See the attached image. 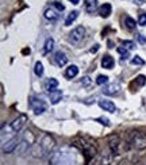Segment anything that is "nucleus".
I'll return each instance as SVG.
<instances>
[{
	"label": "nucleus",
	"mask_w": 146,
	"mask_h": 165,
	"mask_svg": "<svg viewBox=\"0 0 146 165\" xmlns=\"http://www.w3.org/2000/svg\"><path fill=\"white\" fill-rule=\"evenodd\" d=\"M73 145H76L77 147H80L85 154V160H87V164L94 160L97 154V149H96V145H95V141L89 139L88 137H79L77 139L73 141Z\"/></svg>",
	"instance_id": "f257e3e1"
},
{
	"label": "nucleus",
	"mask_w": 146,
	"mask_h": 165,
	"mask_svg": "<svg viewBox=\"0 0 146 165\" xmlns=\"http://www.w3.org/2000/svg\"><path fill=\"white\" fill-rule=\"evenodd\" d=\"M30 107H31V110L34 111L35 115H41L46 111L47 104L42 99H39V97L32 96V97H30Z\"/></svg>",
	"instance_id": "f03ea898"
},
{
	"label": "nucleus",
	"mask_w": 146,
	"mask_h": 165,
	"mask_svg": "<svg viewBox=\"0 0 146 165\" xmlns=\"http://www.w3.org/2000/svg\"><path fill=\"white\" fill-rule=\"evenodd\" d=\"M85 34V29L84 26H77L76 29H73L69 34V42L72 45H79L83 41Z\"/></svg>",
	"instance_id": "7ed1b4c3"
},
{
	"label": "nucleus",
	"mask_w": 146,
	"mask_h": 165,
	"mask_svg": "<svg viewBox=\"0 0 146 165\" xmlns=\"http://www.w3.org/2000/svg\"><path fill=\"white\" fill-rule=\"evenodd\" d=\"M41 147L42 150L45 152V154H49L52 153V150L56 147V141H54V138H53L52 136H49V134H45L44 137H42L41 139Z\"/></svg>",
	"instance_id": "20e7f679"
},
{
	"label": "nucleus",
	"mask_w": 146,
	"mask_h": 165,
	"mask_svg": "<svg viewBox=\"0 0 146 165\" xmlns=\"http://www.w3.org/2000/svg\"><path fill=\"white\" fill-rule=\"evenodd\" d=\"M130 142H131L133 146H134L135 149H138V150L146 149V136H143V134L139 133V131H135V133L133 134Z\"/></svg>",
	"instance_id": "39448f33"
},
{
	"label": "nucleus",
	"mask_w": 146,
	"mask_h": 165,
	"mask_svg": "<svg viewBox=\"0 0 146 165\" xmlns=\"http://www.w3.org/2000/svg\"><path fill=\"white\" fill-rule=\"evenodd\" d=\"M120 145H122V141H120V137L118 134H112V136L108 137V149L114 153V156L119 154Z\"/></svg>",
	"instance_id": "423d86ee"
},
{
	"label": "nucleus",
	"mask_w": 146,
	"mask_h": 165,
	"mask_svg": "<svg viewBox=\"0 0 146 165\" xmlns=\"http://www.w3.org/2000/svg\"><path fill=\"white\" fill-rule=\"evenodd\" d=\"M19 144H21V139L18 138V137H14V138H11L7 144L3 145L1 150H3L4 154H10V153H12V152L16 150L18 146H19Z\"/></svg>",
	"instance_id": "0eeeda50"
},
{
	"label": "nucleus",
	"mask_w": 146,
	"mask_h": 165,
	"mask_svg": "<svg viewBox=\"0 0 146 165\" xmlns=\"http://www.w3.org/2000/svg\"><path fill=\"white\" fill-rule=\"evenodd\" d=\"M102 92L104 95H107V96H115V95H118L120 92L119 82H111V84H105V85L103 87Z\"/></svg>",
	"instance_id": "6e6552de"
},
{
	"label": "nucleus",
	"mask_w": 146,
	"mask_h": 165,
	"mask_svg": "<svg viewBox=\"0 0 146 165\" xmlns=\"http://www.w3.org/2000/svg\"><path fill=\"white\" fill-rule=\"evenodd\" d=\"M26 122H27V116L24 114H22V115H19L18 118H15L14 121L11 122V126H10V127H11V130L14 131V133H18V131H19V130L26 124Z\"/></svg>",
	"instance_id": "1a4fd4ad"
},
{
	"label": "nucleus",
	"mask_w": 146,
	"mask_h": 165,
	"mask_svg": "<svg viewBox=\"0 0 146 165\" xmlns=\"http://www.w3.org/2000/svg\"><path fill=\"white\" fill-rule=\"evenodd\" d=\"M54 61H56V64L58 65L60 68H62V66H65V65L68 64V57L66 54L64 53V52H57L56 54H54Z\"/></svg>",
	"instance_id": "9d476101"
},
{
	"label": "nucleus",
	"mask_w": 146,
	"mask_h": 165,
	"mask_svg": "<svg viewBox=\"0 0 146 165\" xmlns=\"http://www.w3.org/2000/svg\"><path fill=\"white\" fill-rule=\"evenodd\" d=\"M62 96H64V94H62V91H60V89H56V91L50 92V94H49L50 103H52V104L60 103V102L62 100Z\"/></svg>",
	"instance_id": "9b49d317"
},
{
	"label": "nucleus",
	"mask_w": 146,
	"mask_h": 165,
	"mask_svg": "<svg viewBox=\"0 0 146 165\" xmlns=\"http://www.w3.org/2000/svg\"><path fill=\"white\" fill-rule=\"evenodd\" d=\"M99 106L102 107L104 111H108V112L117 111V106H115V103H112L111 100H99Z\"/></svg>",
	"instance_id": "f8f14e48"
},
{
	"label": "nucleus",
	"mask_w": 146,
	"mask_h": 165,
	"mask_svg": "<svg viewBox=\"0 0 146 165\" xmlns=\"http://www.w3.org/2000/svg\"><path fill=\"white\" fill-rule=\"evenodd\" d=\"M57 87H58V80L54 79V77H50V79L45 82V89H46L49 94L53 91H56Z\"/></svg>",
	"instance_id": "ddd939ff"
},
{
	"label": "nucleus",
	"mask_w": 146,
	"mask_h": 165,
	"mask_svg": "<svg viewBox=\"0 0 146 165\" xmlns=\"http://www.w3.org/2000/svg\"><path fill=\"white\" fill-rule=\"evenodd\" d=\"M100 160V165H111L112 160H114V153L110 150V153H103L99 157Z\"/></svg>",
	"instance_id": "4468645a"
},
{
	"label": "nucleus",
	"mask_w": 146,
	"mask_h": 165,
	"mask_svg": "<svg viewBox=\"0 0 146 165\" xmlns=\"http://www.w3.org/2000/svg\"><path fill=\"white\" fill-rule=\"evenodd\" d=\"M111 11H112V7L110 3H104L103 6L99 7V14L102 18H108L111 15Z\"/></svg>",
	"instance_id": "2eb2a0df"
},
{
	"label": "nucleus",
	"mask_w": 146,
	"mask_h": 165,
	"mask_svg": "<svg viewBox=\"0 0 146 165\" xmlns=\"http://www.w3.org/2000/svg\"><path fill=\"white\" fill-rule=\"evenodd\" d=\"M114 64H115V61H114V58H112L110 54H105V56L102 58V66L104 69H112Z\"/></svg>",
	"instance_id": "dca6fc26"
},
{
	"label": "nucleus",
	"mask_w": 146,
	"mask_h": 165,
	"mask_svg": "<svg viewBox=\"0 0 146 165\" xmlns=\"http://www.w3.org/2000/svg\"><path fill=\"white\" fill-rule=\"evenodd\" d=\"M77 74H79V68H77L76 65H69L66 68V71H65V76H66L68 79H73V77H76Z\"/></svg>",
	"instance_id": "f3484780"
},
{
	"label": "nucleus",
	"mask_w": 146,
	"mask_h": 165,
	"mask_svg": "<svg viewBox=\"0 0 146 165\" xmlns=\"http://www.w3.org/2000/svg\"><path fill=\"white\" fill-rule=\"evenodd\" d=\"M58 16L60 15L57 14V11H54L53 8H47L46 11H45V18L50 22H56L57 19H58Z\"/></svg>",
	"instance_id": "a211bd4d"
},
{
	"label": "nucleus",
	"mask_w": 146,
	"mask_h": 165,
	"mask_svg": "<svg viewBox=\"0 0 146 165\" xmlns=\"http://www.w3.org/2000/svg\"><path fill=\"white\" fill-rule=\"evenodd\" d=\"M85 1V11L94 12L97 8V0H84Z\"/></svg>",
	"instance_id": "6ab92c4d"
},
{
	"label": "nucleus",
	"mask_w": 146,
	"mask_h": 165,
	"mask_svg": "<svg viewBox=\"0 0 146 165\" xmlns=\"http://www.w3.org/2000/svg\"><path fill=\"white\" fill-rule=\"evenodd\" d=\"M77 16H79V11H72L66 16V19H65V26H70V24L77 19Z\"/></svg>",
	"instance_id": "aec40b11"
},
{
	"label": "nucleus",
	"mask_w": 146,
	"mask_h": 165,
	"mask_svg": "<svg viewBox=\"0 0 146 165\" xmlns=\"http://www.w3.org/2000/svg\"><path fill=\"white\" fill-rule=\"evenodd\" d=\"M30 146H31V145H30L29 142H26L24 139H22V141H21V144H19V146H18V149H16V150H18V153H19V154H24L27 150H29V147H30Z\"/></svg>",
	"instance_id": "412c9836"
},
{
	"label": "nucleus",
	"mask_w": 146,
	"mask_h": 165,
	"mask_svg": "<svg viewBox=\"0 0 146 165\" xmlns=\"http://www.w3.org/2000/svg\"><path fill=\"white\" fill-rule=\"evenodd\" d=\"M125 26L127 27L129 30H134L135 27H137V22H135L131 16L127 15V16H125Z\"/></svg>",
	"instance_id": "4be33fe9"
},
{
	"label": "nucleus",
	"mask_w": 146,
	"mask_h": 165,
	"mask_svg": "<svg viewBox=\"0 0 146 165\" xmlns=\"http://www.w3.org/2000/svg\"><path fill=\"white\" fill-rule=\"evenodd\" d=\"M22 139H24L26 142H29L30 145H32L35 142V137H34V134H32L30 130H26V131H24V133H23V138H22Z\"/></svg>",
	"instance_id": "5701e85b"
},
{
	"label": "nucleus",
	"mask_w": 146,
	"mask_h": 165,
	"mask_svg": "<svg viewBox=\"0 0 146 165\" xmlns=\"http://www.w3.org/2000/svg\"><path fill=\"white\" fill-rule=\"evenodd\" d=\"M54 49V39L53 38H47L45 42V53H50V52Z\"/></svg>",
	"instance_id": "b1692460"
},
{
	"label": "nucleus",
	"mask_w": 146,
	"mask_h": 165,
	"mask_svg": "<svg viewBox=\"0 0 146 165\" xmlns=\"http://www.w3.org/2000/svg\"><path fill=\"white\" fill-rule=\"evenodd\" d=\"M34 72H35V74L38 77H41L42 74H44V65H42V62L41 61H38V62H35V68H34Z\"/></svg>",
	"instance_id": "393cba45"
},
{
	"label": "nucleus",
	"mask_w": 146,
	"mask_h": 165,
	"mask_svg": "<svg viewBox=\"0 0 146 165\" xmlns=\"http://www.w3.org/2000/svg\"><path fill=\"white\" fill-rule=\"evenodd\" d=\"M96 84L97 85H105V84H108V76H105V74H100V76H97Z\"/></svg>",
	"instance_id": "a878e982"
},
{
	"label": "nucleus",
	"mask_w": 146,
	"mask_h": 165,
	"mask_svg": "<svg viewBox=\"0 0 146 165\" xmlns=\"http://www.w3.org/2000/svg\"><path fill=\"white\" fill-rule=\"evenodd\" d=\"M117 50H118V53H119V54H122L123 58H127V57H129V50H127L125 46H119Z\"/></svg>",
	"instance_id": "bb28decb"
},
{
	"label": "nucleus",
	"mask_w": 146,
	"mask_h": 165,
	"mask_svg": "<svg viewBox=\"0 0 146 165\" xmlns=\"http://www.w3.org/2000/svg\"><path fill=\"white\" fill-rule=\"evenodd\" d=\"M131 64L133 65H145V61H143L139 56H135L131 58Z\"/></svg>",
	"instance_id": "cd10ccee"
},
{
	"label": "nucleus",
	"mask_w": 146,
	"mask_h": 165,
	"mask_svg": "<svg viewBox=\"0 0 146 165\" xmlns=\"http://www.w3.org/2000/svg\"><path fill=\"white\" fill-rule=\"evenodd\" d=\"M138 24H141V26H146V14L145 12L139 14V16H138Z\"/></svg>",
	"instance_id": "c85d7f7f"
},
{
	"label": "nucleus",
	"mask_w": 146,
	"mask_h": 165,
	"mask_svg": "<svg viewBox=\"0 0 146 165\" xmlns=\"http://www.w3.org/2000/svg\"><path fill=\"white\" fill-rule=\"evenodd\" d=\"M53 7H54L58 12H61V11H64V10H65V6L62 3H60V1H53Z\"/></svg>",
	"instance_id": "c756f323"
},
{
	"label": "nucleus",
	"mask_w": 146,
	"mask_h": 165,
	"mask_svg": "<svg viewBox=\"0 0 146 165\" xmlns=\"http://www.w3.org/2000/svg\"><path fill=\"white\" fill-rule=\"evenodd\" d=\"M135 82H137L139 87H142V85H145V82H146V77L143 76V74H139V76L137 77V80H135Z\"/></svg>",
	"instance_id": "7c9ffc66"
},
{
	"label": "nucleus",
	"mask_w": 146,
	"mask_h": 165,
	"mask_svg": "<svg viewBox=\"0 0 146 165\" xmlns=\"http://www.w3.org/2000/svg\"><path fill=\"white\" fill-rule=\"evenodd\" d=\"M123 46H125L127 50H133V49L135 47V43H134V42H131V41H125V42H123Z\"/></svg>",
	"instance_id": "2f4dec72"
},
{
	"label": "nucleus",
	"mask_w": 146,
	"mask_h": 165,
	"mask_svg": "<svg viewBox=\"0 0 146 165\" xmlns=\"http://www.w3.org/2000/svg\"><path fill=\"white\" fill-rule=\"evenodd\" d=\"M80 82H81V85H83V87H88V85L91 84V77H88V76L83 77L81 81H80Z\"/></svg>",
	"instance_id": "473e14b6"
},
{
	"label": "nucleus",
	"mask_w": 146,
	"mask_h": 165,
	"mask_svg": "<svg viewBox=\"0 0 146 165\" xmlns=\"http://www.w3.org/2000/svg\"><path fill=\"white\" fill-rule=\"evenodd\" d=\"M96 122H99V123L104 124V126H110V121H108L107 118H104V116H100V118H97Z\"/></svg>",
	"instance_id": "72a5a7b5"
},
{
	"label": "nucleus",
	"mask_w": 146,
	"mask_h": 165,
	"mask_svg": "<svg viewBox=\"0 0 146 165\" xmlns=\"http://www.w3.org/2000/svg\"><path fill=\"white\" fill-rule=\"evenodd\" d=\"M137 39H138V42H139L141 45H145L146 43V37L142 35V34H137Z\"/></svg>",
	"instance_id": "f704fd0d"
},
{
	"label": "nucleus",
	"mask_w": 146,
	"mask_h": 165,
	"mask_svg": "<svg viewBox=\"0 0 146 165\" xmlns=\"http://www.w3.org/2000/svg\"><path fill=\"white\" fill-rule=\"evenodd\" d=\"M97 50H99V45H95V47H92V49H91V53H96Z\"/></svg>",
	"instance_id": "c9c22d12"
},
{
	"label": "nucleus",
	"mask_w": 146,
	"mask_h": 165,
	"mask_svg": "<svg viewBox=\"0 0 146 165\" xmlns=\"http://www.w3.org/2000/svg\"><path fill=\"white\" fill-rule=\"evenodd\" d=\"M134 4H137V6H141V4H143V0H134Z\"/></svg>",
	"instance_id": "e433bc0d"
},
{
	"label": "nucleus",
	"mask_w": 146,
	"mask_h": 165,
	"mask_svg": "<svg viewBox=\"0 0 146 165\" xmlns=\"http://www.w3.org/2000/svg\"><path fill=\"white\" fill-rule=\"evenodd\" d=\"M69 1H72V4H79L80 0H69Z\"/></svg>",
	"instance_id": "4c0bfd02"
},
{
	"label": "nucleus",
	"mask_w": 146,
	"mask_h": 165,
	"mask_svg": "<svg viewBox=\"0 0 146 165\" xmlns=\"http://www.w3.org/2000/svg\"><path fill=\"white\" fill-rule=\"evenodd\" d=\"M23 53H24V54H27V53H30V49H23Z\"/></svg>",
	"instance_id": "58836bf2"
}]
</instances>
